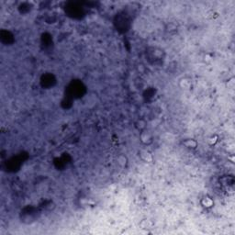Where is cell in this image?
I'll use <instances>...</instances> for the list:
<instances>
[{
    "instance_id": "7a4b0ae2",
    "label": "cell",
    "mask_w": 235,
    "mask_h": 235,
    "mask_svg": "<svg viewBox=\"0 0 235 235\" xmlns=\"http://www.w3.org/2000/svg\"><path fill=\"white\" fill-rule=\"evenodd\" d=\"M140 138H141V141L144 144H146V145L152 143V142H153V139H154L152 133H151L149 131H147V130H144V131H141Z\"/></svg>"
},
{
    "instance_id": "3957f363",
    "label": "cell",
    "mask_w": 235,
    "mask_h": 235,
    "mask_svg": "<svg viewBox=\"0 0 235 235\" xmlns=\"http://www.w3.org/2000/svg\"><path fill=\"white\" fill-rule=\"evenodd\" d=\"M140 156H141V158L143 161H145V162H147V163H151V162L153 161L152 154H151L150 152H148L147 150H141V151L140 152Z\"/></svg>"
},
{
    "instance_id": "52a82bcc",
    "label": "cell",
    "mask_w": 235,
    "mask_h": 235,
    "mask_svg": "<svg viewBox=\"0 0 235 235\" xmlns=\"http://www.w3.org/2000/svg\"><path fill=\"white\" fill-rule=\"evenodd\" d=\"M117 162L120 166L123 167V166H125L127 164V158L124 156V155H119L117 158Z\"/></svg>"
},
{
    "instance_id": "6da1fadb",
    "label": "cell",
    "mask_w": 235,
    "mask_h": 235,
    "mask_svg": "<svg viewBox=\"0 0 235 235\" xmlns=\"http://www.w3.org/2000/svg\"><path fill=\"white\" fill-rule=\"evenodd\" d=\"M147 53L149 55V60H153L154 63H156L159 61L161 62L164 59V51L156 47H153L151 48V50H148Z\"/></svg>"
},
{
    "instance_id": "8992f818",
    "label": "cell",
    "mask_w": 235,
    "mask_h": 235,
    "mask_svg": "<svg viewBox=\"0 0 235 235\" xmlns=\"http://www.w3.org/2000/svg\"><path fill=\"white\" fill-rule=\"evenodd\" d=\"M202 205L205 208H211L213 206V201L210 197H204L203 201H202Z\"/></svg>"
},
{
    "instance_id": "277c9868",
    "label": "cell",
    "mask_w": 235,
    "mask_h": 235,
    "mask_svg": "<svg viewBox=\"0 0 235 235\" xmlns=\"http://www.w3.org/2000/svg\"><path fill=\"white\" fill-rule=\"evenodd\" d=\"M183 144L188 149H196L198 143L194 139H187L183 141Z\"/></svg>"
},
{
    "instance_id": "5b68a950",
    "label": "cell",
    "mask_w": 235,
    "mask_h": 235,
    "mask_svg": "<svg viewBox=\"0 0 235 235\" xmlns=\"http://www.w3.org/2000/svg\"><path fill=\"white\" fill-rule=\"evenodd\" d=\"M135 127L137 128L139 131H142L146 130V122L143 119H139L137 122L135 123Z\"/></svg>"
}]
</instances>
